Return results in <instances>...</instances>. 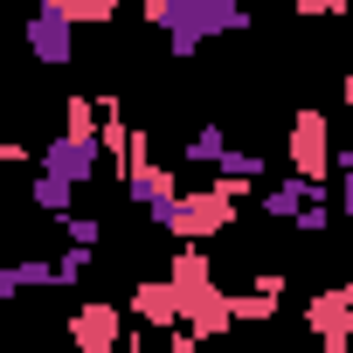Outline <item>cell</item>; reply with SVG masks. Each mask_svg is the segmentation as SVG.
I'll return each instance as SVG.
<instances>
[{
	"label": "cell",
	"instance_id": "6da1fadb",
	"mask_svg": "<svg viewBox=\"0 0 353 353\" xmlns=\"http://www.w3.org/2000/svg\"><path fill=\"white\" fill-rule=\"evenodd\" d=\"M166 277H173V291H181V325H194L201 339L236 332V298L215 284V263H208L201 243H181V256H173Z\"/></svg>",
	"mask_w": 353,
	"mask_h": 353
},
{
	"label": "cell",
	"instance_id": "7a4b0ae2",
	"mask_svg": "<svg viewBox=\"0 0 353 353\" xmlns=\"http://www.w3.org/2000/svg\"><path fill=\"white\" fill-rule=\"evenodd\" d=\"M256 14L243 8V0H173V14H166V56L173 63H194L208 42H222V35H243Z\"/></svg>",
	"mask_w": 353,
	"mask_h": 353
},
{
	"label": "cell",
	"instance_id": "3957f363",
	"mask_svg": "<svg viewBox=\"0 0 353 353\" xmlns=\"http://www.w3.org/2000/svg\"><path fill=\"white\" fill-rule=\"evenodd\" d=\"M250 188H236V181H215V188H201V194H181V208H173V222H166V236H181V243H215L222 229H236V201H243Z\"/></svg>",
	"mask_w": 353,
	"mask_h": 353
},
{
	"label": "cell",
	"instance_id": "277c9868",
	"mask_svg": "<svg viewBox=\"0 0 353 353\" xmlns=\"http://www.w3.org/2000/svg\"><path fill=\"white\" fill-rule=\"evenodd\" d=\"M28 56L42 70H70L77 63V14H70V0H35V14H28Z\"/></svg>",
	"mask_w": 353,
	"mask_h": 353
},
{
	"label": "cell",
	"instance_id": "5b68a950",
	"mask_svg": "<svg viewBox=\"0 0 353 353\" xmlns=\"http://www.w3.org/2000/svg\"><path fill=\"white\" fill-rule=\"evenodd\" d=\"M284 152H291V173H305V181H325V173H332V152H339V145H332V118L312 111V104L291 111V145H284Z\"/></svg>",
	"mask_w": 353,
	"mask_h": 353
},
{
	"label": "cell",
	"instance_id": "8992f818",
	"mask_svg": "<svg viewBox=\"0 0 353 353\" xmlns=\"http://www.w3.org/2000/svg\"><path fill=\"white\" fill-rule=\"evenodd\" d=\"M305 332L319 346H353V291L332 284V291H312L305 298Z\"/></svg>",
	"mask_w": 353,
	"mask_h": 353
},
{
	"label": "cell",
	"instance_id": "52a82bcc",
	"mask_svg": "<svg viewBox=\"0 0 353 353\" xmlns=\"http://www.w3.org/2000/svg\"><path fill=\"white\" fill-rule=\"evenodd\" d=\"M70 346H77V353H118V346H125V312L104 305V298L77 305V312H70Z\"/></svg>",
	"mask_w": 353,
	"mask_h": 353
},
{
	"label": "cell",
	"instance_id": "ba28073f",
	"mask_svg": "<svg viewBox=\"0 0 353 353\" xmlns=\"http://www.w3.org/2000/svg\"><path fill=\"white\" fill-rule=\"evenodd\" d=\"M35 159H42V173H63V181H77V188H83V181H97L104 145H97V139H83V132H56Z\"/></svg>",
	"mask_w": 353,
	"mask_h": 353
},
{
	"label": "cell",
	"instance_id": "9c48e42d",
	"mask_svg": "<svg viewBox=\"0 0 353 353\" xmlns=\"http://www.w3.org/2000/svg\"><path fill=\"white\" fill-rule=\"evenodd\" d=\"M132 319H139L145 332H173V325H181V291H173V277H139Z\"/></svg>",
	"mask_w": 353,
	"mask_h": 353
},
{
	"label": "cell",
	"instance_id": "30bf717a",
	"mask_svg": "<svg viewBox=\"0 0 353 353\" xmlns=\"http://www.w3.org/2000/svg\"><path fill=\"white\" fill-rule=\"evenodd\" d=\"M236 298V325H270L277 319V305H284V277L277 270H263L250 291H229Z\"/></svg>",
	"mask_w": 353,
	"mask_h": 353
},
{
	"label": "cell",
	"instance_id": "8fae6325",
	"mask_svg": "<svg viewBox=\"0 0 353 353\" xmlns=\"http://www.w3.org/2000/svg\"><path fill=\"white\" fill-rule=\"evenodd\" d=\"M312 188H319V181H305V173H291V181H277V188H263V194H256V215H263V222H284V229H291Z\"/></svg>",
	"mask_w": 353,
	"mask_h": 353
},
{
	"label": "cell",
	"instance_id": "7c38bea8",
	"mask_svg": "<svg viewBox=\"0 0 353 353\" xmlns=\"http://www.w3.org/2000/svg\"><path fill=\"white\" fill-rule=\"evenodd\" d=\"M188 159H194V166H208V173L229 159V132H222V118H201V125L188 132Z\"/></svg>",
	"mask_w": 353,
	"mask_h": 353
},
{
	"label": "cell",
	"instance_id": "4fadbf2b",
	"mask_svg": "<svg viewBox=\"0 0 353 353\" xmlns=\"http://www.w3.org/2000/svg\"><path fill=\"white\" fill-rule=\"evenodd\" d=\"M49 222H63V215H77V181H63V173H42L35 181V194H28Z\"/></svg>",
	"mask_w": 353,
	"mask_h": 353
},
{
	"label": "cell",
	"instance_id": "5bb4252c",
	"mask_svg": "<svg viewBox=\"0 0 353 353\" xmlns=\"http://www.w3.org/2000/svg\"><path fill=\"white\" fill-rule=\"evenodd\" d=\"M332 215H339V201H332V194H325V181H319V188H312V194H305V208H298V222H291V229H298V236H312V243H319V236H325V229H332Z\"/></svg>",
	"mask_w": 353,
	"mask_h": 353
},
{
	"label": "cell",
	"instance_id": "9a60e30c",
	"mask_svg": "<svg viewBox=\"0 0 353 353\" xmlns=\"http://www.w3.org/2000/svg\"><path fill=\"white\" fill-rule=\"evenodd\" d=\"M215 181H236V188H263V152H250V145H229V159L215 166Z\"/></svg>",
	"mask_w": 353,
	"mask_h": 353
},
{
	"label": "cell",
	"instance_id": "2e32d148",
	"mask_svg": "<svg viewBox=\"0 0 353 353\" xmlns=\"http://www.w3.org/2000/svg\"><path fill=\"white\" fill-rule=\"evenodd\" d=\"M56 229H63V243H77V250H97V243H104V222H97V215H63Z\"/></svg>",
	"mask_w": 353,
	"mask_h": 353
},
{
	"label": "cell",
	"instance_id": "e0dca14e",
	"mask_svg": "<svg viewBox=\"0 0 353 353\" xmlns=\"http://www.w3.org/2000/svg\"><path fill=\"white\" fill-rule=\"evenodd\" d=\"M332 181H339V194H332V201H339V215L353 222V145H339V152H332Z\"/></svg>",
	"mask_w": 353,
	"mask_h": 353
},
{
	"label": "cell",
	"instance_id": "ac0fdd59",
	"mask_svg": "<svg viewBox=\"0 0 353 353\" xmlns=\"http://www.w3.org/2000/svg\"><path fill=\"white\" fill-rule=\"evenodd\" d=\"M70 14H77V28L90 21V28H104L111 14H118V0H70Z\"/></svg>",
	"mask_w": 353,
	"mask_h": 353
},
{
	"label": "cell",
	"instance_id": "d6986e66",
	"mask_svg": "<svg viewBox=\"0 0 353 353\" xmlns=\"http://www.w3.org/2000/svg\"><path fill=\"white\" fill-rule=\"evenodd\" d=\"M14 298H21V277H14V263H0V312H8Z\"/></svg>",
	"mask_w": 353,
	"mask_h": 353
},
{
	"label": "cell",
	"instance_id": "ffe728a7",
	"mask_svg": "<svg viewBox=\"0 0 353 353\" xmlns=\"http://www.w3.org/2000/svg\"><path fill=\"white\" fill-rule=\"evenodd\" d=\"M353 0H298V14H346Z\"/></svg>",
	"mask_w": 353,
	"mask_h": 353
},
{
	"label": "cell",
	"instance_id": "44dd1931",
	"mask_svg": "<svg viewBox=\"0 0 353 353\" xmlns=\"http://www.w3.org/2000/svg\"><path fill=\"white\" fill-rule=\"evenodd\" d=\"M139 14H145L152 28H166V14H173V0H139Z\"/></svg>",
	"mask_w": 353,
	"mask_h": 353
},
{
	"label": "cell",
	"instance_id": "7402d4cb",
	"mask_svg": "<svg viewBox=\"0 0 353 353\" xmlns=\"http://www.w3.org/2000/svg\"><path fill=\"white\" fill-rule=\"evenodd\" d=\"M14 159H28V145H14V139H0V166H14Z\"/></svg>",
	"mask_w": 353,
	"mask_h": 353
},
{
	"label": "cell",
	"instance_id": "603a6c76",
	"mask_svg": "<svg viewBox=\"0 0 353 353\" xmlns=\"http://www.w3.org/2000/svg\"><path fill=\"white\" fill-rule=\"evenodd\" d=\"M339 90H346V104H353V77H339Z\"/></svg>",
	"mask_w": 353,
	"mask_h": 353
},
{
	"label": "cell",
	"instance_id": "cb8c5ba5",
	"mask_svg": "<svg viewBox=\"0 0 353 353\" xmlns=\"http://www.w3.org/2000/svg\"><path fill=\"white\" fill-rule=\"evenodd\" d=\"M201 353H215V346H201Z\"/></svg>",
	"mask_w": 353,
	"mask_h": 353
}]
</instances>
